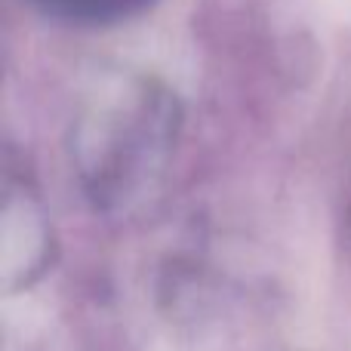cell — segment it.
Returning <instances> with one entry per match:
<instances>
[{
  "mask_svg": "<svg viewBox=\"0 0 351 351\" xmlns=\"http://www.w3.org/2000/svg\"><path fill=\"white\" fill-rule=\"evenodd\" d=\"M37 6L49 12L56 19H65V22H117V19H127L133 12H139L148 0H34Z\"/></svg>",
  "mask_w": 351,
  "mask_h": 351,
  "instance_id": "obj_1",
  "label": "cell"
}]
</instances>
